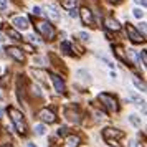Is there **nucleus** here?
I'll use <instances>...</instances> for the list:
<instances>
[{
  "instance_id": "29",
  "label": "nucleus",
  "mask_w": 147,
  "mask_h": 147,
  "mask_svg": "<svg viewBox=\"0 0 147 147\" xmlns=\"http://www.w3.org/2000/svg\"><path fill=\"white\" fill-rule=\"evenodd\" d=\"M43 12H41L40 7H33V15H41Z\"/></svg>"
},
{
  "instance_id": "10",
  "label": "nucleus",
  "mask_w": 147,
  "mask_h": 147,
  "mask_svg": "<svg viewBox=\"0 0 147 147\" xmlns=\"http://www.w3.org/2000/svg\"><path fill=\"white\" fill-rule=\"evenodd\" d=\"M12 23L15 25V28H18L22 32H25V30L30 27L28 18H25V17H13V18H12Z\"/></svg>"
},
{
  "instance_id": "7",
  "label": "nucleus",
  "mask_w": 147,
  "mask_h": 147,
  "mask_svg": "<svg viewBox=\"0 0 147 147\" xmlns=\"http://www.w3.org/2000/svg\"><path fill=\"white\" fill-rule=\"evenodd\" d=\"M78 15L81 17V22H83V25H93L94 23V18H93V12L89 10L88 7H83L78 12Z\"/></svg>"
},
{
  "instance_id": "27",
  "label": "nucleus",
  "mask_w": 147,
  "mask_h": 147,
  "mask_svg": "<svg viewBox=\"0 0 147 147\" xmlns=\"http://www.w3.org/2000/svg\"><path fill=\"white\" fill-rule=\"evenodd\" d=\"M78 36H80L83 41H86V40H89V35L88 33H84V32H81V33H78Z\"/></svg>"
},
{
  "instance_id": "35",
  "label": "nucleus",
  "mask_w": 147,
  "mask_h": 147,
  "mask_svg": "<svg viewBox=\"0 0 147 147\" xmlns=\"http://www.w3.org/2000/svg\"><path fill=\"white\" fill-rule=\"evenodd\" d=\"M27 147H36V146H33V144H28V146Z\"/></svg>"
},
{
  "instance_id": "32",
  "label": "nucleus",
  "mask_w": 147,
  "mask_h": 147,
  "mask_svg": "<svg viewBox=\"0 0 147 147\" xmlns=\"http://www.w3.org/2000/svg\"><path fill=\"white\" fill-rule=\"evenodd\" d=\"M139 30H142V35H146V23H144V22L139 25Z\"/></svg>"
},
{
  "instance_id": "33",
  "label": "nucleus",
  "mask_w": 147,
  "mask_h": 147,
  "mask_svg": "<svg viewBox=\"0 0 147 147\" xmlns=\"http://www.w3.org/2000/svg\"><path fill=\"white\" fill-rule=\"evenodd\" d=\"M136 3H140L142 7H146V0H136Z\"/></svg>"
},
{
  "instance_id": "16",
  "label": "nucleus",
  "mask_w": 147,
  "mask_h": 147,
  "mask_svg": "<svg viewBox=\"0 0 147 147\" xmlns=\"http://www.w3.org/2000/svg\"><path fill=\"white\" fill-rule=\"evenodd\" d=\"M78 144H80V137H78V136H68L66 147H76Z\"/></svg>"
},
{
  "instance_id": "24",
  "label": "nucleus",
  "mask_w": 147,
  "mask_h": 147,
  "mask_svg": "<svg viewBox=\"0 0 147 147\" xmlns=\"http://www.w3.org/2000/svg\"><path fill=\"white\" fill-rule=\"evenodd\" d=\"M8 7V0H0V12H5Z\"/></svg>"
},
{
  "instance_id": "36",
  "label": "nucleus",
  "mask_w": 147,
  "mask_h": 147,
  "mask_svg": "<svg viewBox=\"0 0 147 147\" xmlns=\"http://www.w3.org/2000/svg\"><path fill=\"white\" fill-rule=\"evenodd\" d=\"M2 113H3V111H2V109H0V116H2Z\"/></svg>"
},
{
  "instance_id": "38",
  "label": "nucleus",
  "mask_w": 147,
  "mask_h": 147,
  "mask_svg": "<svg viewBox=\"0 0 147 147\" xmlns=\"http://www.w3.org/2000/svg\"><path fill=\"white\" fill-rule=\"evenodd\" d=\"M3 147H10V146H3Z\"/></svg>"
},
{
  "instance_id": "14",
  "label": "nucleus",
  "mask_w": 147,
  "mask_h": 147,
  "mask_svg": "<svg viewBox=\"0 0 147 147\" xmlns=\"http://www.w3.org/2000/svg\"><path fill=\"white\" fill-rule=\"evenodd\" d=\"M114 51H116L117 58H119L122 63H127V65H129V61H127V55H124V50H122V47H114Z\"/></svg>"
},
{
  "instance_id": "9",
  "label": "nucleus",
  "mask_w": 147,
  "mask_h": 147,
  "mask_svg": "<svg viewBox=\"0 0 147 147\" xmlns=\"http://www.w3.org/2000/svg\"><path fill=\"white\" fill-rule=\"evenodd\" d=\"M65 117H66L69 122H73V124H80L81 122L80 113L74 111V109H71V107H66V109H65Z\"/></svg>"
},
{
  "instance_id": "25",
  "label": "nucleus",
  "mask_w": 147,
  "mask_h": 147,
  "mask_svg": "<svg viewBox=\"0 0 147 147\" xmlns=\"http://www.w3.org/2000/svg\"><path fill=\"white\" fill-rule=\"evenodd\" d=\"M28 40L32 41V43H36V45H40V43H41V41L38 40L36 36H35V35H30V36H28Z\"/></svg>"
},
{
  "instance_id": "18",
  "label": "nucleus",
  "mask_w": 147,
  "mask_h": 147,
  "mask_svg": "<svg viewBox=\"0 0 147 147\" xmlns=\"http://www.w3.org/2000/svg\"><path fill=\"white\" fill-rule=\"evenodd\" d=\"M8 36H12V40H15V41H20L22 40V36L18 35V32H15L13 28H8Z\"/></svg>"
},
{
  "instance_id": "8",
  "label": "nucleus",
  "mask_w": 147,
  "mask_h": 147,
  "mask_svg": "<svg viewBox=\"0 0 147 147\" xmlns=\"http://www.w3.org/2000/svg\"><path fill=\"white\" fill-rule=\"evenodd\" d=\"M47 15L51 18V20L58 22L61 18V13H60V8L58 5H55V3H48L47 5Z\"/></svg>"
},
{
  "instance_id": "21",
  "label": "nucleus",
  "mask_w": 147,
  "mask_h": 147,
  "mask_svg": "<svg viewBox=\"0 0 147 147\" xmlns=\"http://www.w3.org/2000/svg\"><path fill=\"white\" fill-rule=\"evenodd\" d=\"M132 81H134V84H136V88H137V89H140V91H146V84H144V83H140L137 78H134Z\"/></svg>"
},
{
  "instance_id": "19",
  "label": "nucleus",
  "mask_w": 147,
  "mask_h": 147,
  "mask_svg": "<svg viewBox=\"0 0 147 147\" xmlns=\"http://www.w3.org/2000/svg\"><path fill=\"white\" fill-rule=\"evenodd\" d=\"M127 55H129V56H131V58H132L134 61H136V65H140V61H139V55L136 53L134 50H127Z\"/></svg>"
},
{
  "instance_id": "23",
  "label": "nucleus",
  "mask_w": 147,
  "mask_h": 147,
  "mask_svg": "<svg viewBox=\"0 0 147 147\" xmlns=\"http://www.w3.org/2000/svg\"><path fill=\"white\" fill-rule=\"evenodd\" d=\"M132 15L136 17V18H142V17H144V12H142L140 8H134V10H132Z\"/></svg>"
},
{
  "instance_id": "28",
  "label": "nucleus",
  "mask_w": 147,
  "mask_h": 147,
  "mask_svg": "<svg viewBox=\"0 0 147 147\" xmlns=\"http://www.w3.org/2000/svg\"><path fill=\"white\" fill-rule=\"evenodd\" d=\"M66 134H68L66 127H60V129H58V136H66Z\"/></svg>"
},
{
  "instance_id": "31",
  "label": "nucleus",
  "mask_w": 147,
  "mask_h": 147,
  "mask_svg": "<svg viewBox=\"0 0 147 147\" xmlns=\"http://www.w3.org/2000/svg\"><path fill=\"white\" fill-rule=\"evenodd\" d=\"M129 147H140V146H139L137 140H131V142H129Z\"/></svg>"
},
{
  "instance_id": "11",
  "label": "nucleus",
  "mask_w": 147,
  "mask_h": 147,
  "mask_svg": "<svg viewBox=\"0 0 147 147\" xmlns=\"http://www.w3.org/2000/svg\"><path fill=\"white\" fill-rule=\"evenodd\" d=\"M7 53L13 58L15 61H20V63H23L25 61V56H23V53H22V50L20 48H17V47H8L7 48Z\"/></svg>"
},
{
  "instance_id": "15",
  "label": "nucleus",
  "mask_w": 147,
  "mask_h": 147,
  "mask_svg": "<svg viewBox=\"0 0 147 147\" xmlns=\"http://www.w3.org/2000/svg\"><path fill=\"white\" fill-rule=\"evenodd\" d=\"M78 2L80 0H61V5H63V8H66V10H71V8H74L78 5Z\"/></svg>"
},
{
  "instance_id": "37",
  "label": "nucleus",
  "mask_w": 147,
  "mask_h": 147,
  "mask_svg": "<svg viewBox=\"0 0 147 147\" xmlns=\"http://www.w3.org/2000/svg\"><path fill=\"white\" fill-rule=\"evenodd\" d=\"M111 2H119V0H111Z\"/></svg>"
},
{
  "instance_id": "3",
  "label": "nucleus",
  "mask_w": 147,
  "mask_h": 147,
  "mask_svg": "<svg viewBox=\"0 0 147 147\" xmlns=\"http://www.w3.org/2000/svg\"><path fill=\"white\" fill-rule=\"evenodd\" d=\"M98 99L102 102V106L106 107L109 113H117V111H119V104H117V99H116L114 96H111V94L101 93L99 96H98Z\"/></svg>"
},
{
  "instance_id": "22",
  "label": "nucleus",
  "mask_w": 147,
  "mask_h": 147,
  "mask_svg": "<svg viewBox=\"0 0 147 147\" xmlns=\"http://www.w3.org/2000/svg\"><path fill=\"white\" fill-rule=\"evenodd\" d=\"M35 132H36V136H43L45 134V126H41V124L35 126Z\"/></svg>"
},
{
  "instance_id": "17",
  "label": "nucleus",
  "mask_w": 147,
  "mask_h": 147,
  "mask_svg": "<svg viewBox=\"0 0 147 147\" xmlns=\"http://www.w3.org/2000/svg\"><path fill=\"white\" fill-rule=\"evenodd\" d=\"M71 50H73V48H71V43H68V41H63V43H61V51L65 55H73Z\"/></svg>"
},
{
  "instance_id": "20",
  "label": "nucleus",
  "mask_w": 147,
  "mask_h": 147,
  "mask_svg": "<svg viewBox=\"0 0 147 147\" xmlns=\"http://www.w3.org/2000/svg\"><path fill=\"white\" fill-rule=\"evenodd\" d=\"M129 121H131L136 127H140V119L136 116V114H131V116H129Z\"/></svg>"
},
{
  "instance_id": "2",
  "label": "nucleus",
  "mask_w": 147,
  "mask_h": 147,
  "mask_svg": "<svg viewBox=\"0 0 147 147\" xmlns=\"http://www.w3.org/2000/svg\"><path fill=\"white\" fill-rule=\"evenodd\" d=\"M124 132L119 129H113V127H107L102 131V137L109 146H119V139H122Z\"/></svg>"
},
{
  "instance_id": "1",
  "label": "nucleus",
  "mask_w": 147,
  "mask_h": 147,
  "mask_svg": "<svg viewBox=\"0 0 147 147\" xmlns=\"http://www.w3.org/2000/svg\"><path fill=\"white\" fill-rule=\"evenodd\" d=\"M8 114H10V119L13 122L15 129L20 134H27V124H25V119H23V114L20 111H17L15 107H8Z\"/></svg>"
},
{
  "instance_id": "26",
  "label": "nucleus",
  "mask_w": 147,
  "mask_h": 147,
  "mask_svg": "<svg viewBox=\"0 0 147 147\" xmlns=\"http://www.w3.org/2000/svg\"><path fill=\"white\" fill-rule=\"evenodd\" d=\"M139 60H142V65L147 63V58H146V51H140L139 53Z\"/></svg>"
},
{
  "instance_id": "6",
  "label": "nucleus",
  "mask_w": 147,
  "mask_h": 147,
  "mask_svg": "<svg viewBox=\"0 0 147 147\" xmlns=\"http://www.w3.org/2000/svg\"><path fill=\"white\" fill-rule=\"evenodd\" d=\"M38 117H40L43 122H47V124H53V122H56V114H55L51 109H48V107L41 109L40 113H38Z\"/></svg>"
},
{
  "instance_id": "34",
  "label": "nucleus",
  "mask_w": 147,
  "mask_h": 147,
  "mask_svg": "<svg viewBox=\"0 0 147 147\" xmlns=\"http://www.w3.org/2000/svg\"><path fill=\"white\" fill-rule=\"evenodd\" d=\"M3 40H5V36H3V35L0 33V41H3Z\"/></svg>"
},
{
  "instance_id": "12",
  "label": "nucleus",
  "mask_w": 147,
  "mask_h": 147,
  "mask_svg": "<svg viewBox=\"0 0 147 147\" xmlns=\"http://www.w3.org/2000/svg\"><path fill=\"white\" fill-rule=\"evenodd\" d=\"M50 78H51V81H53L55 91L60 93V94L65 93V83H63V80H61L60 76H58V74H50Z\"/></svg>"
},
{
  "instance_id": "4",
  "label": "nucleus",
  "mask_w": 147,
  "mask_h": 147,
  "mask_svg": "<svg viewBox=\"0 0 147 147\" xmlns=\"http://www.w3.org/2000/svg\"><path fill=\"white\" fill-rule=\"evenodd\" d=\"M35 27H36V30H38L45 38H48V40H53L55 38V28H53V25H50L48 22L38 20L35 23Z\"/></svg>"
},
{
  "instance_id": "5",
  "label": "nucleus",
  "mask_w": 147,
  "mask_h": 147,
  "mask_svg": "<svg viewBox=\"0 0 147 147\" xmlns=\"http://www.w3.org/2000/svg\"><path fill=\"white\" fill-rule=\"evenodd\" d=\"M126 32H127V35H129V38H131L132 43H140V41H144V35H140L139 32L134 28V25H131V23H126Z\"/></svg>"
},
{
  "instance_id": "30",
  "label": "nucleus",
  "mask_w": 147,
  "mask_h": 147,
  "mask_svg": "<svg viewBox=\"0 0 147 147\" xmlns=\"http://www.w3.org/2000/svg\"><path fill=\"white\" fill-rule=\"evenodd\" d=\"M69 17H71V18H76V17H78V12H76L74 8H71V12H69Z\"/></svg>"
},
{
  "instance_id": "13",
  "label": "nucleus",
  "mask_w": 147,
  "mask_h": 147,
  "mask_svg": "<svg viewBox=\"0 0 147 147\" xmlns=\"http://www.w3.org/2000/svg\"><path fill=\"white\" fill-rule=\"evenodd\" d=\"M106 28L107 30H111V32H119L121 25L117 23V20H114V18H107L106 20Z\"/></svg>"
}]
</instances>
